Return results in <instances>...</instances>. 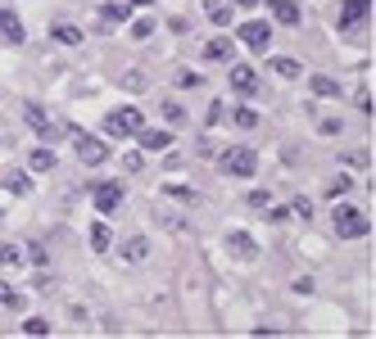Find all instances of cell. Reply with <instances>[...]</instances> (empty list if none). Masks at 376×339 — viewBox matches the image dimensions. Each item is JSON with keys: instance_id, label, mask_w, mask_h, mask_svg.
<instances>
[{"instance_id": "1", "label": "cell", "mask_w": 376, "mask_h": 339, "mask_svg": "<svg viewBox=\"0 0 376 339\" xmlns=\"http://www.w3.org/2000/svg\"><path fill=\"white\" fill-rule=\"evenodd\" d=\"M331 222H335V236L340 240H363L372 231V217L363 208H354V203H344V208H335L331 212Z\"/></svg>"}, {"instance_id": "2", "label": "cell", "mask_w": 376, "mask_h": 339, "mask_svg": "<svg viewBox=\"0 0 376 339\" xmlns=\"http://www.w3.org/2000/svg\"><path fill=\"white\" fill-rule=\"evenodd\" d=\"M218 168H223V177H254L258 172V154L249 150V145H231V150H223V159H218Z\"/></svg>"}, {"instance_id": "3", "label": "cell", "mask_w": 376, "mask_h": 339, "mask_svg": "<svg viewBox=\"0 0 376 339\" xmlns=\"http://www.w3.org/2000/svg\"><path fill=\"white\" fill-rule=\"evenodd\" d=\"M146 127V113L132 109V104H123V109H113L109 118H104V136H113V140H127V136H137Z\"/></svg>"}, {"instance_id": "4", "label": "cell", "mask_w": 376, "mask_h": 339, "mask_svg": "<svg viewBox=\"0 0 376 339\" xmlns=\"http://www.w3.org/2000/svg\"><path fill=\"white\" fill-rule=\"evenodd\" d=\"M23 118H27V127L41 136V140H60V136H69V127H64L60 118H50V113H46L41 104H27V109H23Z\"/></svg>"}, {"instance_id": "5", "label": "cell", "mask_w": 376, "mask_h": 339, "mask_svg": "<svg viewBox=\"0 0 376 339\" xmlns=\"http://www.w3.org/2000/svg\"><path fill=\"white\" fill-rule=\"evenodd\" d=\"M73 154H77V163H86V168H100V163H109V145H104L100 136H91V131H77Z\"/></svg>"}, {"instance_id": "6", "label": "cell", "mask_w": 376, "mask_h": 339, "mask_svg": "<svg viewBox=\"0 0 376 339\" xmlns=\"http://www.w3.org/2000/svg\"><path fill=\"white\" fill-rule=\"evenodd\" d=\"M227 254L231 258H240V263H249V258H258V240L249 236V231H227Z\"/></svg>"}, {"instance_id": "7", "label": "cell", "mask_w": 376, "mask_h": 339, "mask_svg": "<svg viewBox=\"0 0 376 339\" xmlns=\"http://www.w3.org/2000/svg\"><path fill=\"white\" fill-rule=\"evenodd\" d=\"M95 212H100V217H109V212H118L123 208V186L118 181H104V186H95Z\"/></svg>"}, {"instance_id": "8", "label": "cell", "mask_w": 376, "mask_h": 339, "mask_svg": "<svg viewBox=\"0 0 376 339\" xmlns=\"http://www.w3.org/2000/svg\"><path fill=\"white\" fill-rule=\"evenodd\" d=\"M240 41H245L254 55H263L267 45H272V23H263V18H258V23H245L240 27Z\"/></svg>"}, {"instance_id": "9", "label": "cell", "mask_w": 376, "mask_h": 339, "mask_svg": "<svg viewBox=\"0 0 376 339\" xmlns=\"http://www.w3.org/2000/svg\"><path fill=\"white\" fill-rule=\"evenodd\" d=\"M0 41H5V45H23L27 41L23 23H18V14L9 5H0Z\"/></svg>"}, {"instance_id": "10", "label": "cell", "mask_w": 376, "mask_h": 339, "mask_svg": "<svg viewBox=\"0 0 376 339\" xmlns=\"http://www.w3.org/2000/svg\"><path fill=\"white\" fill-rule=\"evenodd\" d=\"M368 14H372V0H344V9H340V32H354V27H358Z\"/></svg>"}, {"instance_id": "11", "label": "cell", "mask_w": 376, "mask_h": 339, "mask_svg": "<svg viewBox=\"0 0 376 339\" xmlns=\"http://www.w3.org/2000/svg\"><path fill=\"white\" fill-rule=\"evenodd\" d=\"M231 91L236 95H258V73L249 64H236L231 68Z\"/></svg>"}, {"instance_id": "12", "label": "cell", "mask_w": 376, "mask_h": 339, "mask_svg": "<svg viewBox=\"0 0 376 339\" xmlns=\"http://www.w3.org/2000/svg\"><path fill=\"white\" fill-rule=\"evenodd\" d=\"M267 9H272V23H281V27H300V5L295 0H267Z\"/></svg>"}, {"instance_id": "13", "label": "cell", "mask_w": 376, "mask_h": 339, "mask_svg": "<svg viewBox=\"0 0 376 339\" xmlns=\"http://www.w3.org/2000/svg\"><path fill=\"white\" fill-rule=\"evenodd\" d=\"M137 140H141V150H146V154H163V150L172 145V131H150V127H141Z\"/></svg>"}, {"instance_id": "14", "label": "cell", "mask_w": 376, "mask_h": 339, "mask_svg": "<svg viewBox=\"0 0 376 339\" xmlns=\"http://www.w3.org/2000/svg\"><path fill=\"white\" fill-rule=\"evenodd\" d=\"M308 86H313L317 100H335V95H340V82H335V77H326V73H313V77H308Z\"/></svg>"}, {"instance_id": "15", "label": "cell", "mask_w": 376, "mask_h": 339, "mask_svg": "<svg viewBox=\"0 0 376 339\" xmlns=\"http://www.w3.org/2000/svg\"><path fill=\"white\" fill-rule=\"evenodd\" d=\"M231 55H236V45H231L227 36H214V41H204V59H214V64H227Z\"/></svg>"}, {"instance_id": "16", "label": "cell", "mask_w": 376, "mask_h": 339, "mask_svg": "<svg viewBox=\"0 0 376 339\" xmlns=\"http://www.w3.org/2000/svg\"><path fill=\"white\" fill-rule=\"evenodd\" d=\"M50 36H55L60 45H82V41H86V32H82V27H73V23H55Z\"/></svg>"}, {"instance_id": "17", "label": "cell", "mask_w": 376, "mask_h": 339, "mask_svg": "<svg viewBox=\"0 0 376 339\" xmlns=\"http://www.w3.org/2000/svg\"><path fill=\"white\" fill-rule=\"evenodd\" d=\"M146 254H150V240L146 236H132L127 245H123V258H127V263H146Z\"/></svg>"}, {"instance_id": "18", "label": "cell", "mask_w": 376, "mask_h": 339, "mask_svg": "<svg viewBox=\"0 0 376 339\" xmlns=\"http://www.w3.org/2000/svg\"><path fill=\"white\" fill-rule=\"evenodd\" d=\"M204 14H209V23H218V27L231 23V5L227 0H204Z\"/></svg>"}, {"instance_id": "19", "label": "cell", "mask_w": 376, "mask_h": 339, "mask_svg": "<svg viewBox=\"0 0 376 339\" xmlns=\"http://www.w3.org/2000/svg\"><path fill=\"white\" fill-rule=\"evenodd\" d=\"M272 73L286 77V82H295V77L304 73V64H300V59H286V55H277V59H272Z\"/></svg>"}, {"instance_id": "20", "label": "cell", "mask_w": 376, "mask_h": 339, "mask_svg": "<svg viewBox=\"0 0 376 339\" xmlns=\"http://www.w3.org/2000/svg\"><path fill=\"white\" fill-rule=\"evenodd\" d=\"M23 303H27V298L18 294V289L9 285V280H0V308H9V312H18V308H23Z\"/></svg>"}, {"instance_id": "21", "label": "cell", "mask_w": 376, "mask_h": 339, "mask_svg": "<svg viewBox=\"0 0 376 339\" xmlns=\"http://www.w3.org/2000/svg\"><path fill=\"white\" fill-rule=\"evenodd\" d=\"M109 245H113L109 226H104V222H95V226H91V249H95V254H109Z\"/></svg>"}, {"instance_id": "22", "label": "cell", "mask_w": 376, "mask_h": 339, "mask_svg": "<svg viewBox=\"0 0 376 339\" xmlns=\"http://www.w3.org/2000/svg\"><path fill=\"white\" fill-rule=\"evenodd\" d=\"M127 14H132L127 5H104V9H100V23H104V27H118V23H127Z\"/></svg>"}, {"instance_id": "23", "label": "cell", "mask_w": 376, "mask_h": 339, "mask_svg": "<svg viewBox=\"0 0 376 339\" xmlns=\"http://www.w3.org/2000/svg\"><path fill=\"white\" fill-rule=\"evenodd\" d=\"M27 168L32 172H50L55 168V150H32L27 154Z\"/></svg>"}, {"instance_id": "24", "label": "cell", "mask_w": 376, "mask_h": 339, "mask_svg": "<svg viewBox=\"0 0 376 339\" xmlns=\"http://www.w3.org/2000/svg\"><path fill=\"white\" fill-rule=\"evenodd\" d=\"M5 190H9V195H27V190H32L27 172H9V177H5Z\"/></svg>"}, {"instance_id": "25", "label": "cell", "mask_w": 376, "mask_h": 339, "mask_svg": "<svg viewBox=\"0 0 376 339\" xmlns=\"http://www.w3.org/2000/svg\"><path fill=\"white\" fill-rule=\"evenodd\" d=\"M231 122H236L240 131H254L258 127V113L254 109H236V113H231Z\"/></svg>"}, {"instance_id": "26", "label": "cell", "mask_w": 376, "mask_h": 339, "mask_svg": "<svg viewBox=\"0 0 376 339\" xmlns=\"http://www.w3.org/2000/svg\"><path fill=\"white\" fill-rule=\"evenodd\" d=\"M23 335H32V339L41 335V339H46V335H50V322H46V317H27V322H23Z\"/></svg>"}, {"instance_id": "27", "label": "cell", "mask_w": 376, "mask_h": 339, "mask_svg": "<svg viewBox=\"0 0 376 339\" xmlns=\"http://www.w3.org/2000/svg\"><path fill=\"white\" fill-rule=\"evenodd\" d=\"M349 186H354L349 177H331V181H326V199H340V195H349Z\"/></svg>"}, {"instance_id": "28", "label": "cell", "mask_w": 376, "mask_h": 339, "mask_svg": "<svg viewBox=\"0 0 376 339\" xmlns=\"http://www.w3.org/2000/svg\"><path fill=\"white\" fill-rule=\"evenodd\" d=\"M23 263V249L18 245H0V267H18Z\"/></svg>"}, {"instance_id": "29", "label": "cell", "mask_w": 376, "mask_h": 339, "mask_svg": "<svg viewBox=\"0 0 376 339\" xmlns=\"http://www.w3.org/2000/svg\"><path fill=\"white\" fill-rule=\"evenodd\" d=\"M163 118H168V127H177V122L186 118V109H181L177 100H168V104H163Z\"/></svg>"}, {"instance_id": "30", "label": "cell", "mask_w": 376, "mask_h": 339, "mask_svg": "<svg viewBox=\"0 0 376 339\" xmlns=\"http://www.w3.org/2000/svg\"><path fill=\"white\" fill-rule=\"evenodd\" d=\"M132 36H137V41H150V36H154V23H150V18H137V23H132Z\"/></svg>"}, {"instance_id": "31", "label": "cell", "mask_w": 376, "mask_h": 339, "mask_svg": "<svg viewBox=\"0 0 376 339\" xmlns=\"http://www.w3.org/2000/svg\"><path fill=\"white\" fill-rule=\"evenodd\" d=\"M317 131L322 136H340V118H317Z\"/></svg>"}, {"instance_id": "32", "label": "cell", "mask_w": 376, "mask_h": 339, "mask_svg": "<svg viewBox=\"0 0 376 339\" xmlns=\"http://www.w3.org/2000/svg\"><path fill=\"white\" fill-rule=\"evenodd\" d=\"M286 212H291V217H308V212H313V203H308V199L300 195V199H295V203H291V208H286Z\"/></svg>"}, {"instance_id": "33", "label": "cell", "mask_w": 376, "mask_h": 339, "mask_svg": "<svg viewBox=\"0 0 376 339\" xmlns=\"http://www.w3.org/2000/svg\"><path fill=\"white\" fill-rule=\"evenodd\" d=\"M249 203H254V208H267L272 195H267V190H249Z\"/></svg>"}, {"instance_id": "34", "label": "cell", "mask_w": 376, "mask_h": 339, "mask_svg": "<svg viewBox=\"0 0 376 339\" xmlns=\"http://www.w3.org/2000/svg\"><path fill=\"white\" fill-rule=\"evenodd\" d=\"M177 86H186V91H190V86H200V73H186V68H181V73H177Z\"/></svg>"}, {"instance_id": "35", "label": "cell", "mask_w": 376, "mask_h": 339, "mask_svg": "<svg viewBox=\"0 0 376 339\" xmlns=\"http://www.w3.org/2000/svg\"><path fill=\"white\" fill-rule=\"evenodd\" d=\"M223 118H227V104H214V113H209V127H218Z\"/></svg>"}, {"instance_id": "36", "label": "cell", "mask_w": 376, "mask_h": 339, "mask_svg": "<svg viewBox=\"0 0 376 339\" xmlns=\"http://www.w3.org/2000/svg\"><path fill=\"white\" fill-rule=\"evenodd\" d=\"M27 254H32V263H36V267H46V263H50V258H46V249H41V245H32V249H27Z\"/></svg>"}, {"instance_id": "37", "label": "cell", "mask_w": 376, "mask_h": 339, "mask_svg": "<svg viewBox=\"0 0 376 339\" xmlns=\"http://www.w3.org/2000/svg\"><path fill=\"white\" fill-rule=\"evenodd\" d=\"M141 163H146L141 154H127V159H123V168H127V172H141Z\"/></svg>"}, {"instance_id": "38", "label": "cell", "mask_w": 376, "mask_h": 339, "mask_svg": "<svg viewBox=\"0 0 376 339\" xmlns=\"http://www.w3.org/2000/svg\"><path fill=\"white\" fill-rule=\"evenodd\" d=\"M168 195H172V199H186V203H190V199H195V195H190V190H186V186H168Z\"/></svg>"}, {"instance_id": "39", "label": "cell", "mask_w": 376, "mask_h": 339, "mask_svg": "<svg viewBox=\"0 0 376 339\" xmlns=\"http://www.w3.org/2000/svg\"><path fill=\"white\" fill-rule=\"evenodd\" d=\"M231 5H240V9H254V5H258V0H231Z\"/></svg>"}, {"instance_id": "40", "label": "cell", "mask_w": 376, "mask_h": 339, "mask_svg": "<svg viewBox=\"0 0 376 339\" xmlns=\"http://www.w3.org/2000/svg\"><path fill=\"white\" fill-rule=\"evenodd\" d=\"M132 5H137V9H150V5H154V0H132Z\"/></svg>"}]
</instances>
